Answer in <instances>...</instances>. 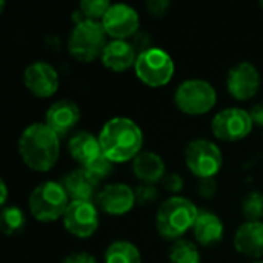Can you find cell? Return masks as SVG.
<instances>
[{
	"label": "cell",
	"instance_id": "obj_31",
	"mask_svg": "<svg viewBox=\"0 0 263 263\" xmlns=\"http://www.w3.org/2000/svg\"><path fill=\"white\" fill-rule=\"evenodd\" d=\"M146 8L148 11L156 15V17H160L166 12V9L170 8V2L168 0H149L146 3Z\"/></svg>",
	"mask_w": 263,
	"mask_h": 263
},
{
	"label": "cell",
	"instance_id": "obj_1",
	"mask_svg": "<svg viewBox=\"0 0 263 263\" xmlns=\"http://www.w3.org/2000/svg\"><path fill=\"white\" fill-rule=\"evenodd\" d=\"M18 154L23 163L34 171H49L59 160L60 139L43 122L31 123L18 139Z\"/></svg>",
	"mask_w": 263,
	"mask_h": 263
},
{
	"label": "cell",
	"instance_id": "obj_7",
	"mask_svg": "<svg viewBox=\"0 0 263 263\" xmlns=\"http://www.w3.org/2000/svg\"><path fill=\"white\" fill-rule=\"evenodd\" d=\"M217 102L214 86L202 79H190L182 82L174 92L176 106L188 116H203L210 112Z\"/></svg>",
	"mask_w": 263,
	"mask_h": 263
},
{
	"label": "cell",
	"instance_id": "obj_11",
	"mask_svg": "<svg viewBox=\"0 0 263 263\" xmlns=\"http://www.w3.org/2000/svg\"><path fill=\"white\" fill-rule=\"evenodd\" d=\"M102 25L112 40H126L137 34L140 17L137 11L125 3H114L102 18Z\"/></svg>",
	"mask_w": 263,
	"mask_h": 263
},
{
	"label": "cell",
	"instance_id": "obj_8",
	"mask_svg": "<svg viewBox=\"0 0 263 263\" xmlns=\"http://www.w3.org/2000/svg\"><path fill=\"white\" fill-rule=\"evenodd\" d=\"M185 162L188 170L199 179H214L223 165V156L214 142L196 139L185 149Z\"/></svg>",
	"mask_w": 263,
	"mask_h": 263
},
{
	"label": "cell",
	"instance_id": "obj_2",
	"mask_svg": "<svg viewBox=\"0 0 263 263\" xmlns=\"http://www.w3.org/2000/svg\"><path fill=\"white\" fill-rule=\"evenodd\" d=\"M99 142L102 153L112 163H122L134 160L142 153L143 133L134 120L114 117L102 126Z\"/></svg>",
	"mask_w": 263,
	"mask_h": 263
},
{
	"label": "cell",
	"instance_id": "obj_22",
	"mask_svg": "<svg viewBox=\"0 0 263 263\" xmlns=\"http://www.w3.org/2000/svg\"><path fill=\"white\" fill-rule=\"evenodd\" d=\"M105 263H142V254L134 243L117 240L106 248Z\"/></svg>",
	"mask_w": 263,
	"mask_h": 263
},
{
	"label": "cell",
	"instance_id": "obj_25",
	"mask_svg": "<svg viewBox=\"0 0 263 263\" xmlns=\"http://www.w3.org/2000/svg\"><path fill=\"white\" fill-rule=\"evenodd\" d=\"M243 216L248 222H260L263 217V194L259 191H253L245 196L242 202Z\"/></svg>",
	"mask_w": 263,
	"mask_h": 263
},
{
	"label": "cell",
	"instance_id": "obj_17",
	"mask_svg": "<svg viewBox=\"0 0 263 263\" xmlns=\"http://www.w3.org/2000/svg\"><path fill=\"white\" fill-rule=\"evenodd\" d=\"M97 180L85 170H76L66 174L62 180V185L72 200H82V202H92L94 197H97Z\"/></svg>",
	"mask_w": 263,
	"mask_h": 263
},
{
	"label": "cell",
	"instance_id": "obj_33",
	"mask_svg": "<svg viewBox=\"0 0 263 263\" xmlns=\"http://www.w3.org/2000/svg\"><path fill=\"white\" fill-rule=\"evenodd\" d=\"M250 116H251V120L254 125L263 128V102L253 106V109L250 111Z\"/></svg>",
	"mask_w": 263,
	"mask_h": 263
},
{
	"label": "cell",
	"instance_id": "obj_9",
	"mask_svg": "<svg viewBox=\"0 0 263 263\" xmlns=\"http://www.w3.org/2000/svg\"><path fill=\"white\" fill-rule=\"evenodd\" d=\"M253 120L248 111L242 108H227L217 112L211 122L213 134L223 142H239L253 131Z\"/></svg>",
	"mask_w": 263,
	"mask_h": 263
},
{
	"label": "cell",
	"instance_id": "obj_36",
	"mask_svg": "<svg viewBox=\"0 0 263 263\" xmlns=\"http://www.w3.org/2000/svg\"><path fill=\"white\" fill-rule=\"evenodd\" d=\"M253 263H263V260H259V262H253Z\"/></svg>",
	"mask_w": 263,
	"mask_h": 263
},
{
	"label": "cell",
	"instance_id": "obj_23",
	"mask_svg": "<svg viewBox=\"0 0 263 263\" xmlns=\"http://www.w3.org/2000/svg\"><path fill=\"white\" fill-rule=\"evenodd\" d=\"M0 225L2 231L6 236H14L23 231L26 225L25 213L18 206H3L0 213Z\"/></svg>",
	"mask_w": 263,
	"mask_h": 263
},
{
	"label": "cell",
	"instance_id": "obj_13",
	"mask_svg": "<svg viewBox=\"0 0 263 263\" xmlns=\"http://www.w3.org/2000/svg\"><path fill=\"white\" fill-rule=\"evenodd\" d=\"M227 88L237 100L253 99L260 88V76L257 68L251 62H240L233 66L228 72Z\"/></svg>",
	"mask_w": 263,
	"mask_h": 263
},
{
	"label": "cell",
	"instance_id": "obj_29",
	"mask_svg": "<svg viewBox=\"0 0 263 263\" xmlns=\"http://www.w3.org/2000/svg\"><path fill=\"white\" fill-rule=\"evenodd\" d=\"M217 191V185L214 179H200V183L197 186V193L203 199H211Z\"/></svg>",
	"mask_w": 263,
	"mask_h": 263
},
{
	"label": "cell",
	"instance_id": "obj_12",
	"mask_svg": "<svg viewBox=\"0 0 263 263\" xmlns=\"http://www.w3.org/2000/svg\"><path fill=\"white\" fill-rule=\"evenodd\" d=\"M23 83L32 96L48 99L59 89V74L46 62H32L23 71Z\"/></svg>",
	"mask_w": 263,
	"mask_h": 263
},
{
	"label": "cell",
	"instance_id": "obj_18",
	"mask_svg": "<svg viewBox=\"0 0 263 263\" xmlns=\"http://www.w3.org/2000/svg\"><path fill=\"white\" fill-rule=\"evenodd\" d=\"M234 248L253 259L263 256V222H245L234 236Z\"/></svg>",
	"mask_w": 263,
	"mask_h": 263
},
{
	"label": "cell",
	"instance_id": "obj_26",
	"mask_svg": "<svg viewBox=\"0 0 263 263\" xmlns=\"http://www.w3.org/2000/svg\"><path fill=\"white\" fill-rule=\"evenodd\" d=\"M111 3L108 0H83L80 3V12L86 20L102 22Z\"/></svg>",
	"mask_w": 263,
	"mask_h": 263
},
{
	"label": "cell",
	"instance_id": "obj_21",
	"mask_svg": "<svg viewBox=\"0 0 263 263\" xmlns=\"http://www.w3.org/2000/svg\"><path fill=\"white\" fill-rule=\"evenodd\" d=\"M165 162L163 159L151 151H142L133 160V171L134 176L143 183H156L165 177Z\"/></svg>",
	"mask_w": 263,
	"mask_h": 263
},
{
	"label": "cell",
	"instance_id": "obj_19",
	"mask_svg": "<svg viewBox=\"0 0 263 263\" xmlns=\"http://www.w3.org/2000/svg\"><path fill=\"white\" fill-rule=\"evenodd\" d=\"M68 151L71 157L82 165V168H86L103 154L99 137L86 131H80L69 139Z\"/></svg>",
	"mask_w": 263,
	"mask_h": 263
},
{
	"label": "cell",
	"instance_id": "obj_3",
	"mask_svg": "<svg viewBox=\"0 0 263 263\" xmlns=\"http://www.w3.org/2000/svg\"><path fill=\"white\" fill-rule=\"evenodd\" d=\"M197 216L199 210L191 200L180 196L170 197L157 210V233L166 240H180L188 230H193Z\"/></svg>",
	"mask_w": 263,
	"mask_h": 263
},
{
	"label": "cell",
	"instance_id": "obj_32",
	"mask_svg": "<svg viewBox=\"0 0 263 263\" xmlns=\"http://www.w3.org/2000/svg\"><path fill=\"white\" fill-rule=\"evenodd\" d=\"M62 263H97V260L89 253H72L66 256Z\"/></svg>",
	"mask_w": 263,
	"mask_h": 263
},
{
	"label": "cell",
	"instance_id": "obj_4",
	"mask_svg": "<svg viewBox=\"0 0 263 263\" xmlns=\"http://www.w3.org/2000/svg\"><path fill=\"white\" fill-rule=\"evenodd\" d=\"M106 35L108 34L102 22L83 18L69 32L68 51L76 60L89 63L102 55L105 46L108 45Z\"/></svg>",
	"mask_w": 263,
	"mask_h": 263
},
{
	"label": "cell",
	"instance_id": "obj_15",
	"mask_svg": "<svg viewBox=\"0 0 263 263\" xmlns=\"http://www.w3.org/2000/svg\"><path fill=\"white\" fill-rule=\"evenodd\" d=\"M80 120V108L74 100L62 99L54 102L45 114V123L60 137L69 133Z\"/></svg>",
	"mask_w": 263,
	"mask_h": 263
},
{
	"label": "cell",
	"instance_id": "obj_30",
	"mask_svg": "<svg viewBox=\"0 0 263 263\" xmlns=\"http://www.w3.org/2000/svg\"><path fill=\"white\" fill-rule=\"evenodd\" d=\"M163 186L170 191V193H179L182 188H183V179L173 173V174H168L163 177Z\"/></svg>",
	"mask_w": 263,
	"mask_h": 263
},
{
	"label": "cell",
	"instance_id": "obj_27",
	"mask_svg": "<svg viewBox=\"0 0 263 263\" xmlns=\"http://www.w3.org/2000/svg\"><path fill=\"white\" fill-rule=\"evenodd\" d=\"M85 170H86L97 182H100V180L106 179V177L112 173L114 163H112L105 154H102L99 159H96V160H94L91 165H88Z\"/></svg>",
	"mask_w": 263,
	"mask_h": 263
},
{
	"label": "cell",
	"instance_id": "obj_24",
	"mask_svg": "<svg viewBox=\"0 0 263 263\" xmlns=\"http://www.w3.org/2000/svg\"><path fill=\"white\" fill-rule=\"evenodd\" d=\"M170 263H200V253L193 242L180 239L170 250Z\"/></svg>",
	"mask_w": 263,
	"mask_h": 263
},
{
	"label": "cell",
	"instance_id": "obj_5",
	"mask_svg": "<svg viewBox=\"0 0 263 263\" xmlns=\"http://www.w3.org/2000/svg\"><path fill=\"white\" fill-rule=\"evenodd\" d=\"M69 203V196L66 194L63 185L52 180L37 185L28 200L32 217L43 223L63 217Z\"/></svg>",
	"mask_w": 263,
	"mask_h": 263
},
{
	"label": "cell",
	"instance_id": "obj_16",
	"mask_svg": "<svg viewBox=\"0 0 263 263\" xmlns=\"http://www.w3.org/2000/svg\"><path fill=\"white\" fill-rule=\"evenodd\" d=\"M102 63L114 71V72H123L136 65L137 54L134 49V45H131L126 40H111L105 46L102 55Z\"/></svg>",
	"mask_w": 263,
	"mask_h": 263
},
{
	"label": "cell",
	"instance_id": "obj_34",
	"mask_svg": "<svg viewBox=\"0 0 263 263\" xmlns=\"http://www.w3.org/2000/svg\"><path fill=\"white\" fill-rule=\"evenodd\" d=\"M6 199H8V186H6V183L2 180V182H0V205H2V206H5Z\"/></svg>",
	"mask_w": 263,
	"mask_h": 263
},
{
	"label": "cell",
	"instance_id": "obj_20",
	"mask_svg": "<svg viewBox=\"0 0 263 263\" xmlns=\"http://www.w3.org/2000/svg\"><path fill=\"white\" fill-rule=\"evenodd\" d=\"M223 222L219 216L210 211H199V216L193 227V233L200 245L211 247L219 243L223 237Z\"/></svg>",
	"mask_w": 263,
	"mask_h": 263
},
{
	"label": "cell",
	"instance_id": "obj_10",
	"mask_svg": "<svg viewBox=\"0 0 263 263\" xmlns=\"http://www.w3.org/2000/svg\"><path fill=\"white\" fill-rule=\"evenodd\" d=\"M63 225L74 237H91L99 228V213L96 205L92 202L72 200L63 214Z\"/></svg>",
	"mask_w": 263,
	"mask_h": 263
},
{
	"label": "cell",
	"instance_id": "obj_6",
	"mask_svg": "<svg viewBox=\"0 0 263 263\" xmlns=\"http://www.w3.org/2000/svg\"><path fill=\"white\" fill-rule=\"evenodd\" d=\"M136 76L149 88H160L170 83L174 76V60L162 48H148L137 54L134 65Z\"/></svg>",
	"mask_w": 263,
	"mask_h": 263
},
{
	"label": "cell",
	"instance_id": "obj_14",
	"mask_svg": "<svg viewBox=\"0 0 263 263\" xmlns=\"http://www.w3.org/2000/svg\"><path fill=\"white\" fill-rule=\"evenodd\" d=\"M96 202L103 213L123 216L133 210L136 203V193L125 183H111L99 190Z\"/></svg>",
	"mask_w": 263,
	"mask_h": 263
},
{
	"label": "cell",
	"instance_id": "obj_35",
	"mask_svg": "<svg viewBox=\"0 0 263 263\" xmlns=\"http://www.w3.org/2000/svg\"><path fill=\"white\" fill-rule=\"evenodd\" d=\"M259 5H260V8H263V0H260V2H259Z\"/></svg>",
	"mask_w": 263,
	"mask_h": 263
},
{
	"label": "cell",
	"instance_id": "obj_28",
	"mask_svg": "<svg viewBox=\"0 0 263 263\" xmlns=\"http://www.w3.org/2000/svg\"><path fill=\"white\" fill-rule=\"evenodd\" d=\"M134 193H136V202H139L140 205L153 203L157 199V190L154 188V185H149V183L139 185L134 190Z\"/></svg>",
	"mask_w": 263,
	"mask_h": 263
}]
</instances>
